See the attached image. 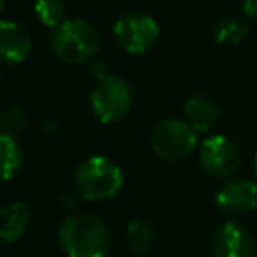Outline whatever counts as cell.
I'll return each mask as SVG.
<instances>
[{
    "label": "cell",
    "instance_id": "19",
    "mask_svg": "<svg viewBox=\"0 0 257 257\" xmlns=\"http://www.w3.org/2000/svg\"><path fill=\"white\" fill-rule=\"evenodd\" d=\"M243 12L249 20L257 22V0H243Z\"/></svg>",
    "mask_w": 257,
    "mask_h": 257
},
{
    "label": "cell",
    "instance_id": "16",
    "mask_svg": "<svg viewBox=\"0 0 257 257\" xmlns=\"http://www.w3.org/2000/svg\"><path fill=\"white\" fill-rule=\"evenodd\" d=\"M34 14L40 20V24L48 28H56L60 22L66 20V4L64 0H36Z\"/></svg>",
    "mask_w": 257,
    "mask_h": 257
},
{
    "label": "cell",
    "instance_id": "21",
    "mask_svg": "<svg viewBox=\"0 0 257 257\" xmlns=\"http://www.w3.org/2000/svg\"><path fill=\"white\" fill-rule=\"evenodd\" d=\"M2 6H4V0H0V10H2Z\"/></svg>",
    "mask_w": 257,
    "mask_h": 257
},
{
    "label": "cell",
    "instance_id": "11",
    "mask_svg": "<svg viewBox=\"0 0 257 257\" xmlns=\"http://www.w3.org/2000/svg\"><path fill=\"white\" fill-rule=\"evenodd\" d=\"M219 104L205 96V94H195L191 96L185 106H183V118L187 120V124L197 133V135H203V133H209L217 120H219Z\"/></svg>",
    "mask_w": 257,
    "mask_h": 257
},
{
    "label": "cell",
    "instance_id": "6",
    "mask_svg": "<svg viewBox=\"0 0 257 257\" xmlns=\"http://www.w3.org/2000/svg\"><path fill=\"white\" fill-rule=\"evenodd\" d=\"M112 32L122 50H126L128 54H145L157 44L161 28L153 16L143 12H131L114 22Z\"/></svg>",
    "mask_w": 257,
    "mask_h": 257
},
{
    "label": "cell",
    "instance_id": "14",
    "mask_svg": "<svg viewBox=\"0 0 257 257\" xmlns=\"http://www.w3.org/2000/svg\"><path fill=\"white\" fill-rule=\"evenodd\" d=\"M22 167V149L14 135L0 133V181H10Z\"/></svg>",
    "mask_w": 257,
    "mask_h": 257
},
{
    "label": "cell",
    "instance_id": "15",
    "mask_svg": "<svg viewBox=\"0 0 257 257\" xmlns=\"http://www.w3.org/2000/svg\"><path fill=\"white\" fill-rule=\"evenodd\" d=\"M247 24L235 16H225L215 24V40L221 44H239L247 36Z\"/></svg>",
    "mask_w": 257,
    "mask_h": 257
},
{
    "label": "cell",
    "instance_id": "13",
    "mask_svg": "<svg viewBox=\"0 0 257 257\" xmlns=\"http://www.w3.org/2000/svg\"><path fill=\"white\" fill-rule=\"evenodd\" d=\"M124 239H126V247L135 255H147L155 245L157 233H155V227L149 221L133 219L124 229Z\"/></svg>",
    "mask_w": 257,
    "mask_h": 257
},
{
    "label": "cell",
    "instance_id": "12",
    "mask_svg": "<svg viewBox=\"0 0 257 257\" xmlns=\"http://www.w3.org/2000/svg\"><path fill=\"white\" fill-rule=\"evenodd\" d=\"M30 225V209L24 201H10L0 207V239L4 243L18 241Z\"/></svg>",
    "mask_w": 257,
    "mask_h": 257
},
{
    "label": "cell",
    "instance_id": "4",
    "mask_svg": "<svg viewBox=\"0 0 257 257\" xmlns=\"http://www.w3.org/2000/svg\"><path fill=\"white\" fill-rule=\"evenodd\" d=\"M90 106L100 122H118L131 112L133 90L122 76L108 74L102 80H96V86L90 92Z\"/></svg>",
    "mask_w": 257,
    "mask_h": 257
},
{
    "label": "cell",
    "instance_id": "8",
    "mask_svg": "<svg viewBox=\"0 0 257 257\" xmlns=\"http://www.w3.org/2000/svg\"><path fill=\"white\" fill-rule=\"evenodd\" d=\"M215 205L225 217H243L257 207V183L249 179L227 181L215 195Z\"/></svg>",
    "mask_w": 257,
    "mask_h": 257
},
{
    "label": "cell",
    "instance_id": "7",
    "mask_svg": "<svg viewBox=\"0 0 257 257\" xmlns=\"http://www.w3.org/2000/svg\"><path fill=\"white\" fill-rule=\"evenodd\" d=\"M199 163L205 173L217 179L235 175L241 167V153L237 145L225 135H213L201 143Z\"/></svg>",
    "mask_w": 257,
    "mask_h": 257
},
{
    "label": "cell",
    "instance_id": "17",
    "mask_svg": "<svg viewBox=\"0 0 257 257\" xmlns=\"http://www.w3.org/2000/svg\"><path fill=\"white\" fill-rule=\"evenodd\" d=\"M26 124H28V116L20 104H10L0 112V133L16 137L26 128Z\"/></svg>",
    "mask_w": 257,
    "mask_h": 257
},
{
    "label": "cell",
    "instance_id": "20",
    "mask_svg": "<svg viewBox=\"0 0 257 257\" xmlns=\"http://www.w3.org/2000/svg\"><path fill=\"white\" fill-rule=\"evenodd\" d=\"M253 167H255V177H257V153H255V163H253Z\"/></svg>",
    "mask_w": 257,
    "mask_h": 257
},
{
    "label": "cell",
    "instance_id": "10",
    "mask_svg": "<svg viewBox=\"0 0 257 257\" xmlns=\"http://www.w3.org/2000/svg\"><path fill=\"white\" fill-rule=\"evenodd\" d=\"M32 50L30 32L14 20H0V62L20 64Z\"/></svg>",
    "mask_w": 257,
    "mask_h": 257
},
{
    "label": "cell",
    "instance_id": "9",
    "mask_svg": "<svg viewBox=\"0 0 257 257\" xmlns=\"http://www.w3.org/2000/svg\"><path fill=\"white\" fill-rule=\"evenodd\" d=\"M255 245L247 227L229 221L221 225L211 243V257H253Z\"/></svg>",
    "mask_w": 257,
    "mask_h": 257
},
{
    "label": "cell",
    "instance_id": "5",
    "mask_svg": "<svg viewBox=\"0 0 257 257\" xmlns=\"http://www.w3.org/2000/svg\"><path fill=\"white\" fill-rule=\"evenodd\" d=\"M151 147L165 161H183L197 147V133L185 118H165L151 133Z\"/></svg>",
    "mask_w": 257,
    "mask_h": 257
},
{
    "label": "cell",
    "instance_id": "3",
    "mask_svg": "<svg viewBox=\"0 0 257 257\" xmlns=\"http://www.w3.org/2000/svg\"><path fill=\"white\" fill-rule=\"evenodd\" d=\"M120 167L102 155L88 157L74 171V191L82 201H104L122 189Z\"/></svg>",
    "mask_w": 257,
    "mask_h": 257
},
{
    "label": "cell",
    "instance_id": "2",
    "mask_svg": "<svg viewBox=\"0 0 257 257\" xmlns=\"http://www.w3.org/2000/svg\"><path fill=\"white\" fill-rule=\"evenodd\" d=\"M100 48V32L84 18H66L50 34L52 54L66 64L90 62Z\"/></svg>",
    "mask_w": 257,
    "mask_h": 257
},
{
    "label": "cell",
    "instance_id": "18",
    "mask_svg": "<svg viewBox=\"0 0 257 257\" xmlns=\"http://www.w3.org/2000/svg\"><path fill=\"white\" fill-rule=\"evenodd\" d=\"M88 72H90V76H92V78H96V80H102L104 76H108V74H110V72H108L106 62H104V60H100V58H92V60H90V64H88Z\"/></svg>",
    "mask_w": 257,
    "mask_h": 257
},
{
    "label": "cell",
    "instance_id": "1",
    "mask_svg": "<svg viewBox=\"0 0 257 257\" xmlns=\"http://www.w3.org/2000/svg\"><path fill=\"white\" fill-rule=\"evenodd\" d=\"M58 243L68 257H106L110 249V231L98 215L78 211L60 223Z\"/></svg>",
    "mask_w": 257,
    "mask_h": 257
}]
</instances>
